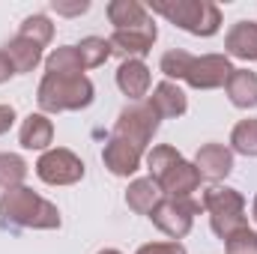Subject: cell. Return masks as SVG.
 I'll use <instances>...</instances> for the list:
<instances>
[{
    "instance_id": "cell-15",
    "label": "cell",
    "mask_w": 257,
    "mask_h": 254,
    "mask_svg": "<svg viewBox=\"0 0 257 254\" xmlns=\"http://www.w3.org/2000/svg\"><path fill=\"white\" fill-rule=\"evenodd\" d=\"M224 51L236 60H257V24L254 21H236L224 39Z\"/></svg>"
},
{
    "instance_id": "cell-21",
    "label": "cell",
    "mask_w": 257,
    "mask_h": 254,
    "mask_svg": "<svg viewBox=\"0 0 257 254\" xmlns=\"http://www.w3.org/2000/svg\"><path fill=\"white\" fill-rule=\"evenodd\" d=\"M45 69L51 75H84V63H81V54L75 45H63V48H54L48 57H45Z\"/></svg>"
},
{
    "instance_id": "cell-19",
    "label": "cell",
    "mask_w": 257,
    "mask_h": 254,
    "mask_svg": "<svg viewBox=\"0 0 257 254\" xmlns=\"http://www.w3.org/2000/svg\"><path fill=\"white\" fill-rule=\"evenodd\" d=\"M3 54L9 57L15 75H27V72H33L36 66L42 63V48L33 45V42H27V39H21V36H15V39L3 48Z\"/></svg>"
},
{
    "instance_id": "cell-16",
    "label": "cell",
    "mask_w": 257,
    "mask_h": 254,
    "mask_svg": "<svg viewBox=\"0 0 257 254\" xmlns=\"http://www.w3.org/2000/svg\"><path fill=\"white\" fill-rule=\"evenodd\" d=\"M224 90H227L230 105H236V108H242V111L257 108V72L233 69L230 78H227V84H224Z\"/></svg>"
},
{
    "instance_id": "cell-26",
    "label": "cell",
    "mask_w": 257,
    "mask_h": 254,
    "mask_svg": "<svg viewBox=\"0 0 257 254\" xmlns=\"http://www.w3.org/2000/svg\"><path fill=\"white\" fill-rule=\"evenodd\" d=\"M224 245H227V254H257V233L242 227V230L230 233L224 239Z\"/></svg>"
},
{
    "instance_id": "cell-1",
    "label": "cell",
    "mask_w": 257,
    "mask_h": 254,
    "mask_svg": "<svg viewBox=\"0 0 257 254\" xmlns=\"http://www.w3.org/2000/svg\"><path fill=\"white\" fill-rule=\"evenodd\" d=\"M162 72L168 75V81H186L194 90H215L224 87L233 66L227 60V54H206V57H194L183 48H171L162 54Z\"/></svg>"
},
{
    "instance_id": "cell-3",
    "label": "cell",
    "mask_w": 257,
    "mask_h": 254,
    "mask_svg": "<svg viewBox=\"0 0 257 254\" xmlns=\"http://www.w3.org/2000/svg\"><path fill=\"white\" fill-rule=\"evenodd\" d=\"M147 168L150 180L162 189L165 197H192V191H197L200 186L197 168L168 144H159L147 153Z\"/></svg>"
},
{
    "instance_id": "cell-9",
    "label": "cell",
    "mask_w": 257,
    "mask_h": 254,
    "mask_svg": "<svg viewBox=\"0 0 257 254\" xmlns=\"http://www.w3.org/2000/svg\"><path fill=\"white\" fill-rule=\"evenodd\" d=\"M84 174H87L84 162L63 147L45 150L36 162V177L48 186H75L78 180H84Z\"/></svg>"
},
{
    "instance_id": "cell-24",
    "label": "cell",
    "mask_w": 257,
    "mask_h": 254,
    "mask_svg": "<svg viewBox=\"0 0 257 254\" xmlns=\"http://www.w3.org/2000/svg\"><path fill=\"white\" fill-rule=\"evenodd\" d=\"M27 180V162L15 153H0V189H18Z\"/></svg>"
},
{
    "instance_id": "cell-4",
    "label": "cell",
    "mask_w": 257,
    "mask_h": 254,
    "mask_svg": "<svg viewBox=\"0 0 257 254\" xmlns=\"http://www.w3.org/2000/svg\"><path fill=\"white\" fill-rule=\"evenodd\" d=\"M96 87L87 75H51L45 72V78L39 81L36 90V102L45 114H60V111H81L87 105H93Z\"/></svg>"
},
{
    "instance_id": "cell-20",
    "label": "cell",
    "mask_w": 257,
    "mask_h": 254,
    "mask_svg": "<svg viewBox=\"0 0 257 254\" xmlns=\"http://www.w3.org/2000/svg\"><path fill=\"white\" fill-rule=\"evenodd\" d=\"M162 197H165V194H162V189H159L150 177H147V180H135V183H128V189H126L128 209H135L138 215H150Z\"/></svg>"
},
{
    "instance_id": "cell-29",
    "label": "cell",
    "mask_w": 257,
    "mask_h": 254,
    "mask_svg": "<svg viewBox=\"0 0 257 254\" xmlns=\"http://www.w3.org/2000/svg\"><path fill=\"white\" fill-rule=\"evenodd\" d=\"M15 123V108L12 105H0V135H6Z\"/></svg>"
},
{
    "instance_id": "cell-12",
    "label": "cell",
    "mask_w": 257,
    "mask_h": 254,
    "mask_svg": "<svg viewBox=\"0 0 257 254\" xmlns=\"http://www.w3.org/2000/svg\"><path fill=\"white\" fill-rule=\"evenodd\" d=\"M141 156H144L141 150H135L132 144L120 141V138H111L105 144V150H102V162H105V168L114 177H132V174H138L141 171Z\"/></svg>"
},
{
    "instance_id": "cell-23",
    "label": "cell",
    "mask_w": 257,
    "mask_h": 254,
    "mask_svg": "<svg viewBox=\"0 0 257 254\" xmlns=\"http://www.w3.org/2000/svg\"><path fill=\"white\" fill-rule=\"evenodd\" d=\"M18 36L21 39H27V42H33V45H39V48H45L51 39H54V24L48 21V15H27L24 21H21V30H18Z\"/></svg>"
},
{
    "instance_id": "cell-27",
    "label": "cell",
    "mask_w": 257,
    "mask_h": 254,
    "mask_svg": "<svg viewBox=\"0 0 257 254\" xmlns=\"http://www.w3.org/2000/svg\"><path fill=\"white\" fill-rule=\"evenodd\" d=\"M51 9L57 12V15H84L87 9H90V0H75V3H66V0H51Z\"/></svg>"
},
{
    "instance_id": "cell-5",
    "label": "cell",
    "mask_w": 257,
    "mask_h": 254,
    "mask_svg": "<svg viewBox=\"0 0 257 254\" xmlns=\"http://www.w3.org/2000/svg\"><path fill=\"white\" fill-rule=\"evenodd\" d=\"M150 9L192 36H215L221 27V9L212 0H150Z\"/></svg>"
},
{
    "instance_id": "cell-31",
    "label": "cell",
    "mask_w": 257,
    "mask_h": 254,
    "mask_svg": "<svg viewBox=\"0 0 257 254\" xmlns=\"http://www.w3.org/2000/svg\"><path fill=\"white\" fill-rule=\"evenodd\" d=\"M99 254H120V251H117V248H102Z\"/></svg>"
},
{
    "instance_id": "cell-6",
    "label": "cell",
    "mask_w": 257,
    "mask_h": 254,
    "mask_svg": "<svg viewBox=\"0 0 257 254\" xmlns=\"http://www.w3.org/2000/svg\"><path fill=\"white\" fill-rule=\"evenodd\" d=\"M203 209L209 212V227L218 239L248 227L245 224V197L227 186H209L203 191Z\"/></svg>"
},
{
    "instance_id": "cell-22",
    "label": "cell",
    "mask_w": 257,
    "mask_h": 254,
    "mask_svg": "<svg viewBox=\"0 0 257 254\" xmlns=\"http://www.w3.org/2000/svg\"><path fill=\"white\" fill-rule=\"evenodd\" d=\"M230 153H239V156H257V117L251 120H239L233 132H230Z\"/></svg>"
},
{
    "instance_id": "cell-10",
    "label": "cell",
    "mask_w": 257,
    "mask_h": 254,
    "mask_svg": "<svg viewBox=\"0 0 257 254\" xmlns=\"http://www.w3.org/2000/svg\"><path fill=\"white\" fill-rule=\"evenodd\" d=\"M159 39V30L150 27V30H114L111 33V51L120 54L123 60H141L144 54L153 51V42Z\"/></svg>"
},
{
    "instance_id": "cell-2",
    "label": "cell",
    "mask_w": 257,
    "mask_h": 254,
    "mask_svg": "<svg viewBox=\"0 0 257 254\" xmlns=\"http://www.w3.org/2000/svg\"><path fill=\"white\" fill-rule=\"evenodd\" d=\"M0 221L6 227H30V230H57L60 209L27 186L9 189L0 194Z\"/></svg>"
},
{
    "instance_id": "cell-11",
    "label": "cell",
    "mask_w": 257,
    "mask_h": 254,
    "mask_svg": "<svg viewBox=\"0 0 257 254\" xmlns=\"http://www.w3.org/2000/svg\"><path fill=\"white\" fill-rule=\"evenodd\" d=\"M194 168H197L200 177L218 183L233 171V153L224 144H203L194 156Z\"/></svg>"
},
{
    "instance_id": "cell-8",
    "label": "cell",
    "mask_w": 257,
    "mask_h": 254,
    "mask_svg": "<svg viewBox=\"0 0 257 254\" xmlns=\"http://www.w3.org/2000/svg\"><path fill=\"white\" fill-rule=\"evenodd\" d=\"M197 212H200V203L192 200V197H162L156 203V209L150 212V218H153V224L165 236H171L174 242H180L192 230Z\"/></svg>"
},
{
    "instance_id": "cell-28",
    "label": "cell",
    "mask_w": 257,
    "mask_h": 254,
    "mask_svg": "<svg viewBox=\"0 0 257 254\" xmlns=\"http://www.w3.org/2000/svg\"><path fill=\"white\" fill-rule=\"evenodd\" d=\"M135 254H189L180 242H147L141 245Z\"/></svg>"
},
{
    "instance_id": "cell-18",
    "label": "cell",
    "mask_w": 257,
    "mask_h": 254,
    "mask_svg": "<svg viewBox=\"0 0 257 254\" xmlns=\"http://www.w3.org/2000/svg\"><path fill=\"white\" fill-rule=\"evenodd\" d=\"M18 141L24 150H48V144L54 141V126L45 114H30L24 123H21V132H18Z\"/></svg>"
},
{
    "instance_id": "cell-32",
    "label": "cell",
    "mask_w": 257,
    "mask_h": 254,
    "mask_svg": "<svg viewBox=\"0 0 257 254\" xmlns=\"http://www.w3.org/2000/svg\"><path fill=\"white\" fill-rule=\"evenodd\" d=\"M251 215H254V221H257V197H254V203H251Z\"/></svg>"
},
{
    "instance_id": "cell-30",
    "label": "cell",
    "mask_w": 257,
    "mask_h": 254,
    "mask_svg": "<svg viewBox=\"0 0 257 254\" xmlns=\"http://www.w3.org/2000/svg\"><path fill=\"white\" fill-rule=\"evenodd\" d=\"M12 75H15V69H12L9 57H6V54H3V48H0V84H3V81H9Z\"/></svg>"
},
{
    "instance_id": "cell-7",
    "label": "cell",
    "mask_w": 257,
    "mask_h": 254,
    "mask_svg": "<svg viewBox=\"0 0 257 254\" xmlns=\"http://www.w3.org/2000/svg\"><path fill=\"white\" fill-rule=\"evenodd\" d=\"M159 123H162V117L150 108V102H135V105H128V108L120 111L117 126H114V138L126 141L135 150L144 153L150 147V141L156 138Z\"/></svg>"
},
{
    "instance_id": "cell-13",
    "label": "cell",
    "mask_w": 257,
    "mask_h": 254,
    "mask_svg": "<svg viewBox=\"0 0 257 254\" xmlns=\"http://www.w3.org/2000/svg\"><path fill=\"white\" fill-rule=\"evenodd\" d=\"M150 108H153L162 120H177V117H183V114L189 111V99H186V93L180 90V84L162 81V84H156V90H153V96H150Z\"/></svg>"
},
{
    "instance_id": "cell-17",
    "label": "cell",
    "mask_w": 257,
    "mask_h": 254,
    "mask_svg": "<svg viewBox=\"0 0 257 254\" xmlns=\"http://www.w3.org/2000/svg\"><path fill=\"white\" fill-rule=\"evenodd\" d=\"M150 69L144 60H123L120 69H117V87L126 93L128 99H144L147 90H150Z\"/></svg>"
},
{
    "instance_id": "cell-25",
    "label": "cell",
    "mask_w": 257,
    "mask_h": 254,
    "mask_svg": "<svg viewBox=\"0 0 257 254\" xmlns=\"http://www.w3.org/2000/svg\"><path fill=\"white\" fill-rule=\"evenodd\" d=\"M78 48V54H81V63L84 69H96V66H102L114 51H111V42L108 39H102V36H87V39H81V45H75Z\"/></svg>"
},
{
    "instance_id": "cell-14",
    "label": "cell",
    "mask_w": 257,
    "mask_h": 254,
    "mask_svg": "<svg viewBox=\"0 0 257 254\" xmlns=\"http://www.w3.org/2000/svg\"><path fill=\"white\" fill-rule=\"evenodd\" d=\"M108 18H111L114 30H150V27H156L147 6H141L138 0H111Z\"/></svg>"
}]
</instances>
